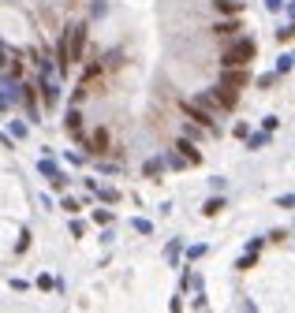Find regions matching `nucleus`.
Wrapping results in <instances>:
<instances>
[{"label":"nucleus","instance_id":"nucleus-1","mask_svg":"<svg viewBox=\"0 0 295 313\" xmlns=\"http://www.w3.org/2000/svg\"><path fill=\"white\" fill-rule=\"evenodd\" d=\"M254 60V41H235L224 49V68H247Z\"/></svg>","mask_w":295,"mask_h":313},{"label":"nucleus","instance_id":"nucleus-2","mask_svg":"<svg viewBox=\"0 0 295 313\" xmlns=\"http://www.w3.org/2000/svg\"><path fill=\"white\" fill-rule=\"evenodd\" d=\"M82 41H86V26H71L68 30V41H64V60H79V52H82Z\"/></svg>","mask_w":295,"mask_h":313},{"label":"nucleus","instance_id":"nucleus-3","mask_svg":"<svg viewBox=\"0 0 295 313\" xmlns=\"http://www.w3.org/2000/svg\"><path fill=\"white\" fill-rule=\"evenodd\" d=\"M221 86H228V90L247 86V71L243 68H224V82H221Z\"/></svg>","mask_w":295,"mask_h":313},{"label":"nucleus","instance_id":"nucleus-4","mask_svg":"<svg viewBox=\"0 0 295 313\" xmlns=\"http://www.w3.org/2000/svg\"><path fill=\"white\" fill-rule=\"evenodd\" d=\"M105 146H109V135H105V131H97V135H93V149H97V153H105Z\"/></svg>","mask_w":295,"mask_h":313},{"label":"nucleus","instance_id":"nucleus-5","mask_svg":"<svg viewBox=\"0 0 295 313\" xmlns=\"http://www.w3.org/2000/svg\"><path fill=\"white\" fill-rule=\"evenodd\" d=\"M235 30H239L235 23H221V26H217V34H235Z\"/></svg>","mask_w":295,"mask_h":313}]
</instances>
